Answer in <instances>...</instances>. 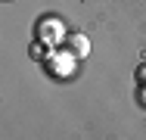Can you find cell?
<instances>
[{"instance_id":"7a4b0ae2","label":"cell","mask_w":146,"mask_h":140,"mask_svg":"<svg viewBox=\"0 0 146 140\" xmlns=\"http://www.w3.org/2000/svg\"><path fill=\"white\" fill-rule=\"evenodd\" d=\"M137 81H140V87H146V62L137 69Z\"/></svg>"},{"instance_id":"6da1fadb","label":"cell","mask_w":146,"mask_h":140,"mask_svg":"<svg viewBox=\"0 0 146 140\" xmlns=\"http://www.w3.org/2000/svg\"><path fill=\"white\" fill-rule=\"evenodd\" d=\"M65 50L72 56H87V50H90V41H87V34H68L65 37Z\"/></svg>"}]
</instances>
